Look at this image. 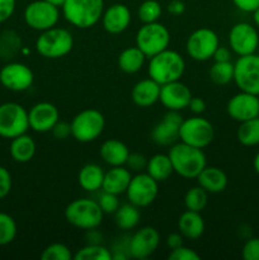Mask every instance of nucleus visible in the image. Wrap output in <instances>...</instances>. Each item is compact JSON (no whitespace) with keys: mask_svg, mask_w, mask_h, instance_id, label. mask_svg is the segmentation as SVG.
Wrapping results in <instances>:
<instances>
[{"mask_svg":"<svg viewBox=\"0 0 259 260\" xmlns=\"http://www.w3.org/2000/svg\"><path fill=\"white\" fill-rule=\"evenodd\" d=\"M15 10V0H0V23L5 22Z\"/></svg>","mask_w":259,"mask_h":260,"instance_id":"obj_46","label":"nucleus"},{"mask_svg":"<svg viewBox=\"0 0 259 260\" xmlns=\"http://www.w3.org/2000/svg\"><path fill=\"white\" fill-rule=\"evenodd\" d=\"M161 5L156 0H145L141 3V5L139 7L137 10V15H139V19L142 23H154L157 22L160 17H161Z\"/></svg>","mask_w":259,"mask_h":260,"instance_id":"obj_38","label":"nucleus"},{"mask_svg":"<svg viewBox=\"0 0 259 260\" xmlns=\"http://www.w3.org/2000/svg\"><path fill=\"white\" fill-rule=\"evenodd\" d=\"M23 17L28 27L38 32H43L56 27L60 19V12L57 7L46 0H35L25 7Z\"/></svg>","mask_w":259,"mask_h":260,"instance_id":"obj_12","label":"nucleus"},{"mask_svg":"<svg viewBox=\"0 0 259 260\" xmlns=\"http://www.w3.org/2000/svg\"><path fill=\"white\" fill-rule=\"evenodd\" d=\"M42 260H71L74 259V255L71 254V250L69 246L61 243L50 244L47 248L43 249L41 254Z\"/></svg>","mask_w":259,"mask_h":260,"instance_id":"obj_39","label":"nucleus"},{"mask_svg":"<svg viewBox=\"0 0 259 260\" xmlns=\"http://www.w3.org/2000/svg\"><path fill=\"white\" fill-rule=\"evenodd\" d=\"M146 173L150 177L154 178L157 183L165 182L169 179L170 175L174 173L173 170L172 161L169 159V155L165 154H155L150 159H147Z\"/></svg>","mask_w":259,"mask_h":260,"instance_id":"obj_30","label":"nucleus"},{"mask_svg":"<svg viewBox=\"0 0 259 260\" xmlns=\"http://www.w3.org/2000/svg\"><path fill=\"white\" fill-rule=\"evenodd\" d=\"M10 156L14 161L24 162L30 161L36 155V142L29 135L23 134L12 139L10 142Z\"/></svg>","mask_w":259,"mask_h":260,"instance_id":"obj_27","label":"nucleus"},{"mask_svg":"<svg viewBox=\"0 0 259 260\" xmlns=\"http://www.w3.org/2000/svg\"><path fill=\"white\" fill-rule=\"evenodd\" d=\"M58 121H60V112L57 107L48 102L35 104L28 112L29 128L38 134L51 132V129Z\"/></svg>","mask_w":259,"mask_h":260,"instance_id":"obj_19","label":"nucleus"},{"mask_svg":"<svg viewBox=\"0 0 259 260\" xmlns=\"http://www.w3.org/2000/svg\"><path fill=\"white\" fill-rule=\"evenodd\" d=\"M46 2H48L50 4H52V5H55V7L61 8L63 5V3L66 2V0H46Z\"/></svg>","mask_w":259,"mask_h":260,"instance_id":"obj_53","label":"nucleus"},{"mask_svg":"<svg viewBox=\"0 0 259 260\" xmlns=\"http://www.w3.org/2000/svg\"><path fill=\"white\" fill-rule=\"evenodd\" d=\"M192 96L190 89L184 83L177 80L161 85L159 101L168 111L180 112L188 108V104H189Z\"/></svg>","mask_w":259,"mask_h":260,"instance_id":"obj_20","label":"nucleus"},{"mask_svg":"<svg viewBox=\"0 0 259 260\" xmlns=\"http://www.w3.org/2000/svg\"><path fill=\"white\" fill-rule=\"evenodd\" d=\"M146 56L137 46L127 47L119 53L118 56V68L124 74H136L144 66Z\"/></svg>","mask_w":259,"mask_h":260,"instance_id":"obj_29","label":"nucleus"},{"mask_svg":"<svg viewBox=\"0 0 259 260\" xmlns=\"http://www.w3.org/2000/svg\"><path fill=\"white\" fill-rule=\"evenodd\" d=\"M185 10V5L182 0H172L168 4V12L173 15H180L183 14Z\"/></svg>","mask_w":259,"mask_h":260,"instance_id":"obj_51","label":"nucleus"},{"mask_svg":"<svg viewBox=\"0 0 259 260\" xmlns=\"http://www.w3.org/2000/svg\"><path fill=\"white\" fill-rule=\"evenodd\" d=\"M205 220L201 216V212L187 210L178 218V231L188 240L200 239L205 233Z\"/></svg>","mask_w":259,"mask_h":260,"instance_id":"obj_26","label":"nucleus"},{"mask_svg":"<svg viewBox=\"0 0 259 260\" xmlns=\"http://www.w3.org/2000/svg\"><path fill=\"white\" fill-rule=\"evenodd\" d=\"M212 58L218 62H225V61H231V51L228 47H223V46H218L216 48L215 53H213Z\"/></svg>","mask_w":259,"mask_h":260,"instance_id":"obj_49","label":"nucleus"},{"mask_svg":"<svg viewBox=\"0 0 259 260\" xmlns=\"http://www.w3.org/2000/svg\"><path fill=\"white\" fill-rule=\"evenodd\" d=\"M18 233L17 222L10 215L0 212V246L13 243Z\"/></svg>","mask_w":259,"mask_h":260,"instance_id":"obj_37","label":"nucleus"},{"mask_svg":"<svg viewBox=\"0 0 259 260\" xmlns=\"http://www.w3.org/2000/svg\"><path fill=\"white\" fill-rule=\"evenodd\" d=\"M236 8L241 12L253 13L259 8V0H231Z\"/></svg>","mask_w":259,"mask_h":260,"instance_id":"obj_47","label":"nucleus"},{"mask_svg":"<svg viewBox=\"0 0 259 260\" xmlns=\"http://www.w3.org/2000/svg\"><path fill=\"white\" fill-rule=\"evenodd\" d=\"M253 20H254V24L259 28V8L253 12Z\"/></svg>","mask_w":259,"mask_h":260,"instance_id":"obj_54","label":"nucleus"},{"mask_svg":"<svg viewBox=\"0 0 259 260\" xmlns=\"http://www.w3.org/2000/svg\"><path fill=\"white\" fill-rule=\"evenodd\" d=\"M159 193V183L150 177L146 172H140L132 177L128 188L126 190L128 202L136 207L142 208L151 205Z\"/></svg>","mask_w":259,"mask_h":260,"instance_id":"obj_13","label":"nucleus"},{"mask_svg":"<svg viewBox=\"0 0 259 260\" xmlns=\"http://www.w3.org/2000/svg\"><path fill=\"white\" fill-rule=\"evenodd\" d=\"M131 179V170L127 167H124V165H121V167H111V169L108 172L104 173L102 190L119 196L122 193H126Z\"/></svg>","mask_w":259,"mask_h":260,"instance_id":"obj_23","label":"nucleus"},{"mask_svg":"<svg viewBox=\"0 0 259 260\" xmlns=\"http://www.w3.org/2000/svg\"><path fill=\"white\" fill-rule=\"evenodd\" d=\"M101 20L106 32L111 35H121L131 24V12L127 5L117 3L104 9Z\"/></svg>","mask_w":259,"mask_h":260,"instance_id":"obj_21","label":"nucleus"},{"mask_svg":"<svg viewBox=\"0 0 259 260\" xmlns=\"http://www.w3.org/2000/svg\"><path fill=\"white\" fill-rule=\"evenodd\" d=\"M99 155L102 160L109 167H121L126 164L130 149L124 142L116 139H109L101 145Z\"/></svg>","mask_w":259,"mask_h":260,"instance_id":"obj_25","label":"nucleus"},{"mask_svg":"<svg viewBox=\"0 0 259 260\" xmlns=\"http://www.w3.org/2000/svg\"><path fill=\"white\" fill-rule=\"evenodd\" d=\"M22 50V38L15 30L5 29L0 32V58L12 60Z\"/></svg>","mask_w":259,"mask_h":260,"instance_id":"obj_32","label":"nucleus"},{"mask_svg":"<svg viewBox=\"0 0 259 260\" xmlns=\"http://www.w3.org/2000/svg\"><path fill=\"white\" fill-rule=\"evenodd\" d=\"M183 122V117L180 116L179 112L169 111L161 121L157 122L152 128L151 141L156 144L157 146H172L179 140V129L180 124Z\"/></svg>","mask_w":259,"mask_h":260,"instance_id":"obj_16","label":"nucleus"},{"mask_svg":"<svg viewBox=\"0 0 259 260\" xmlns=\"http://www.w3.org/2000/svg\"><path fill=\"white\" fill-rule=\"evenodd\" d=\"M74 260H112V253L101 244H90L78 250Z\"/></svg>","mask_w":259,"mask_h":260,"instance_id":"obj_36","label":"nucleus"},{"mask_svg":"<svg viewBox=\"0 0 259 260\" xmlns=\"http://www.w3.org/2000/svg\"><path fill=\"white\" fill-rule=\"evenodd\" d=\"M229 46L238 56L255 53L259 46L258 30L250 23H236L229 32Z\"/></svg>","mask_w":259,"mask_h":260,"instance_id":"obj_14","label":"nucleus"},{"mask_svg":"<svg viewBox=\"0 0 259 260\" xmlns=\"http://www.w3.org/2000/svg\"><path fill=\"white\" fill-rule=\"evenodd\" d=\"M234 81L239 90L259 96V55L239 56L234 63Z\"/></svg>","mask_w":259,"mask_h":260,"instance_id":"obj_10","label":"nucleus"},{"mask_svg":"<svg viewBox=\"0 0 259 260\" xmlns=\"http://www.w3.org/2000/svg\"><path fill=\"white\" fill-rule=\"evenodd\" d=\"M167 245L170 250L173 249H177L179 246L183 245V236L180 233H173L170 235H168L167 238Z\"/></svg>","mask_w":259,"mask_h":260,"instance_id":"obj_50","label":"nucleus"},{"mask_svg":"<svg viewBox=\"0 0 259 260\" xmlns=\"http://www.w3.org/2000/svg\"><path fill=\"white\" fill-rule=\"evenodd\" d=\"M140 217H141L140 208L128 202L119 206L118 210L114 212V223L121 230L128 231L139 225Z\"/></svg>","mask_w":259,"mask_h":260,"instance_id":"obj_31","label":"nucleus"},{"mask_svg":"<svg viewBox=\"0 0 259 260\" xmlns=\"http://www.w3.org/2000/svg\"><path fill=\"white\" fill-rule=\"evenodd\" d=\"M74 47V37L65 28L52 27L41 32L36 41V50L42 57L56 60L65 57Z\"/></svg>","mask_w":259,"mask_h":260,"instance_id":"obj_5","label":"nucleus"},{"mask_svg":"<svg viewBox=\"0 0 259 260\" xmlns=\"http://www.w3.org/2000/svg\"><path fill=\"white\" fill-rule=\"evenodd\" d=\"M135 41L137 47L150 58L169 47L170 33L161 23H145L137 30Z\"/></svg>","mask_w":259,"mask_h":260,"instance_id":"obj_7","label":"nucleus"},{"mask_svg":"<svg viewBox=\"0 0 259 260\" xmlns=\"http://www.w3.org/2000/svg\"><path fill=\"white\" fill-rule=\"evenodd\" d=\"M241 255L244 260H259V238H250L246 240Z\"/></svg>","mask_w":259,"mask_h":260,"instance_id":"obj_41","label":"nucleus"},{"mask_svg":"<svg viewBox=\"0 0 259 260\" xmlns=\"http://www.w3.org/2000/svg\"><path fill=\"white\" fill-rule=\"evenodd\" d=\"M160 85L151 78L142 79L137 81L134 85L131 91L132 102L140 108H147V107L154 106L160 98Z\"/></svg>","mask_w":259,"mask_h":260,"instance_id":"obj_22","label":"nucleus"},{"mask_svg":"<svg viewBox=\"0 0 259 260\" xmlns=\"http://www.w3.org/2000/svg\"><path fill=\"white\" fill-rule=\"evenodd\" d=\"M61 9L66 22L73 27L88 29L102 19L104 0H66Z\"/></svg>","mask_w":259,"mask_h":260,"instance_id":"obj_3","label":"nucleus"},{"mask_svg":"<svg viewBox=\"0 0 259 260\" xmlns=\"http://www.w3.org/2000/svg\"><path fill=\"white\" fill-rule=\"evenodd\" d=\"M226 111L229 117L239 123L259 117V96L240 90V93L231 96Z\"/></svg>","mask_w":259,"mask_h":260,"instance_id":"obj_18","label":"nucleus"},{"mask_svg":"<svg viewBox=\"0 0 259 260\" xmlns=\"http://www.w3.org/2000/svg\"><path fill=\"white\" fill-rule=\"evenodd\" d=\"M236 137L244 146L251 147L259 145V117L240 122Z\"/></svg>","mask_w":259,"mask_h":260,"instance_id":"obj_33","label":"nucleus"},{"mask_svg":"<svg viewBox=\"0 0 259 260\" xmlns=\"http://www.w3.org/2000/svg\"><path fill=\"white\" fill-rule=\"evenodd\" d=\"M208 75L216 85H226L234 81V63L231 61H225V62L215 61L208 71Z\"/></svg>","mask_w":259,"mask_h":260,"instance_id":"obj_34","label":"nucleus"},{"mask_svg":"<svg viewBox=\"0 0 259 260\" xmlns=\"http://www.w3.org/2000/svg\"><path fill=\"white\" fill-rule=\"evenodd\" d=\"M71 136L79 142H93L103 134L106 127L104 116L98 109L88 108L79 112L70 122Z\"/></svg>","mask_w":259,"mask_h":260,"instance_id":"obj_6","label":"nucleus"},{"mask_svg":"<svg viewBox=\"0 0 259 260\" xmlns=\"http://www.w3.org/2000/svg\"><path fill=\"white\" fill-rule=\"evenodd\" d=\"M51 132L56 140H66L69 139V136H71V126L68 122L58 121L51 129Z\"/></svg>","mask_w":259,"mask_h":260,"instance_id":"obj_45","label":"nucleus"},{"mask_svg":"<svg viewBox=\"0 0 259 260\" xmlns=\"http://www.w3.org/2000/svg\"><path fill=\"white\" fill-rule=\"evenodd\" d=\"M215 137V128L208 119L196 116L183 119L179 129V140L190 146L205 149Z\"/></svg>","mask_w":259,"mask_h":260,"instance_id":"obj_9","label":"nucleus"},{"mask_svg":"<svg viewBox=\"0 0 259 260\" xmlns=\"http://www.w3.org/2000/svg\"><path fill=\"white\" fill-rule=\"evenodd\" d=\"M184 71L185 61L183 56L177 51L169 48L150 57L149 66H147L149 78L159 83L160 85L180 80Z\"/></svg>","mask_w":259,"mask_h":260,"instance_id":"obj_2","label":"nucleus"},{"mask_svg":"<svg viewBox=\"0 0 259 260\" xmlns=\"http://www.w3.org/2000/svg\"><path fill=\"white\" fill-rule=\"evenodd\" d=\"M29 128L28 112L14 102L0 104V137L14 139L25 134Z\"/></svg>","mask_w":259,"mask_h":260,"instance_id":"obj_8","label":"nucleus"},{"mask_svg":"<svg viewBox=\"0 0 259 260\" xmlns=\"http://www.w3.org/2000/svg\"><path fill=\"white\" fill-rule=\"evenodd\" d=\"M218 46H220V40L217 33L211 28L203 27L190 33L185 42V50L192 60L203 62L212 58Z\"/></svg>","mask_w":259,"mask_h":260,"instance_id":"obj_11","label":"nucleus"},{"mask_svg":"<svg viewBox=\"0 0 259 260\" xmlns=\"http://www.w3.org/2000/svg\"><path fill=\"white\" fill-rule=\"evenodd\" d=\"M168 258L169 260H200L201 256L193 249L182 245L177 249H173Z\"/></svg>","mask_w":259,"mask_h":260,"instance_id":"obj_42","label":"nucleus"},{"mask_svg":"<svg viewBox=\"0 0 259 260\" xmlns=\"http://www.w3.org/2000/svg\"><path fill=\"white\" fill-rule=\"evenodd\" d=\"M198 185L211 194H217L223 192L228 187V175L222 169L217 167H207L196 178Z\"/></svg>","mask_w":259,"mask_h":260,"instance_id":"obj_24","label":"nucleus"},{"mask_svg":"<svg viewBox=\"0 0 259 260\" xmlns=\"http://www.w3.org/2000/svg\"><path fill=\"white\" fill-rule=\"evenodd\" d=\"M104 170L98 164H85L78 174V183L86 192H96L102 189Z\"/></svg>","mask_w":259,"mask_h":260,"instance_id":"obj_28","label":"nucleus"},{"mask_svg":"<svg viewBox=\"0 0 259 260\" xmlns=\"http://www.w3.org/2000/svg\"><path fill=\"white\" fill-rule=\"evenodd\" d=\"M124 165L131 172H142V170H146L147 159L142 154H139V152H130Z\"/></svg>","mask_w":259,"mask_h":260,"instance_id":"obj_43","label":"nucleus"},{"mask_svg":"<svg viewBox=\"0 0 259 260\" xmlns=\"http://www.w3.org/2000/svg\"><path fill=\"white\" fill-rule=\"evenodd\" d=\"M98 203L103 213H107V215H114V212L119 208L118 196L113 194V193L104 192V190L99 196Z\"/></svg>","mask_w":259,"mask_h":260,"instance_id":"obj_40","label":"nucleus"},{"mask_svg":"<svg viewBox=\"0 0 259 260\" xmlns=\"http://www.w3.org/2000/svg\"><path fill=\"white\" fill-rule=\"evenodd\" d=\"M35 74L22 62H9L0 70V84L10 91H25L33 85Z\"/></svg>","mask_w":259,"mask_h":260,"instance_id":"obj_15","label":"nucleus"},{"mask_svg":"<svg viewBox=\"0 0 259 260\" xmlns=\"http://www.w3.org/2000/svg\"><path fill=\"white\" fill-rule=\"evenodd\" d=\"M12 175L8 172V169L0 165V200L9 194L10 190H12Z\"/></svg>","mask_w":259,"mask_h":260,"instance_id":"obj_44","label":"nucleus"},{"mask_svg":"<svg viewBox=\"0 0 259 260\" xmlns=\"http://www.w3.org/2000/svg\"><path fill=\"white\" fill-rule=\"evenodd\" d=\"M160 244V235L151 226L137 230L128 241V254L135 259H146L156 251Z\"/></svg>","mask_w":259,"mask_h":260,"instance_id":"obj_17","label":"nucleus"},{"mask_svg":"<svg viewBox=\"0 0 259 260\" xmlns=\"http://www.w3.org/2000/svg\"><path fill=\"white\" fill-rule=\"evenodd\" d=\"M188 108L195 114H202L206 111L205 99L200 98V96H192L189 104H188Z\"/></svg>","mask_w":259,"mask_h":260,"instance_id":"obj_48","label":"nucleus"},{"mask_svg":"<svg viewBox=\"0 0 259 260\" xmlns=\"http://www.w3.org/2000/svg\"><path fill=\"white\" fill-rule=\"evenodd\" d=\"M253 167H254V170H255L256 174L259 175V151L256 152V155H255V156H254Z\"/></svg>","mask_w":259,"mask_h":260,"instance_id":"obj_52","label":"nucleus"},{"mask_svg":"<svg viewBox=\"0 0 259 260\" xmlns=\"http://www.w3.org/2000/svg\"><path fill=\"white\" fill-rule=\"evenodd\" d=\"M168 155L174 173L184 179H196L207 165V159L202 149L190 146L182 141L172 145Z\"/></svg>","mask_w":259,"mask_h":260,"instance_id":"obj_1","label":"nucleus"},{"mask_svg":"<svg viewBox=\"0 0 259 260\" xmlns=\"http://www.w3.org/2000/svg\"><path fill=\"white\" fill-rule=\"evenodd\" d=\"M208 202V193L202 187H192L184 196V206L187 210L202 212Z\"/></svg>","mask_w":259,"mask_h":260,"instance_id":"obj_35","label":"nucleus"},{"mask_svg":"<svg viewBox=\"0 0 259 260\" xmlns=\"http://www.w3.org/2000/svg\"><path fill=\"white\" fill-rule=\"evenodd\" d=\"M103 211L98 201L90 198H78L66 206L65 218L71 226L80 230H95L103 222Z\"/></svg>","mask_w":259,"mask_h":260,"instance_id":"obj_4","label":"nucleus"}]
</instances>
